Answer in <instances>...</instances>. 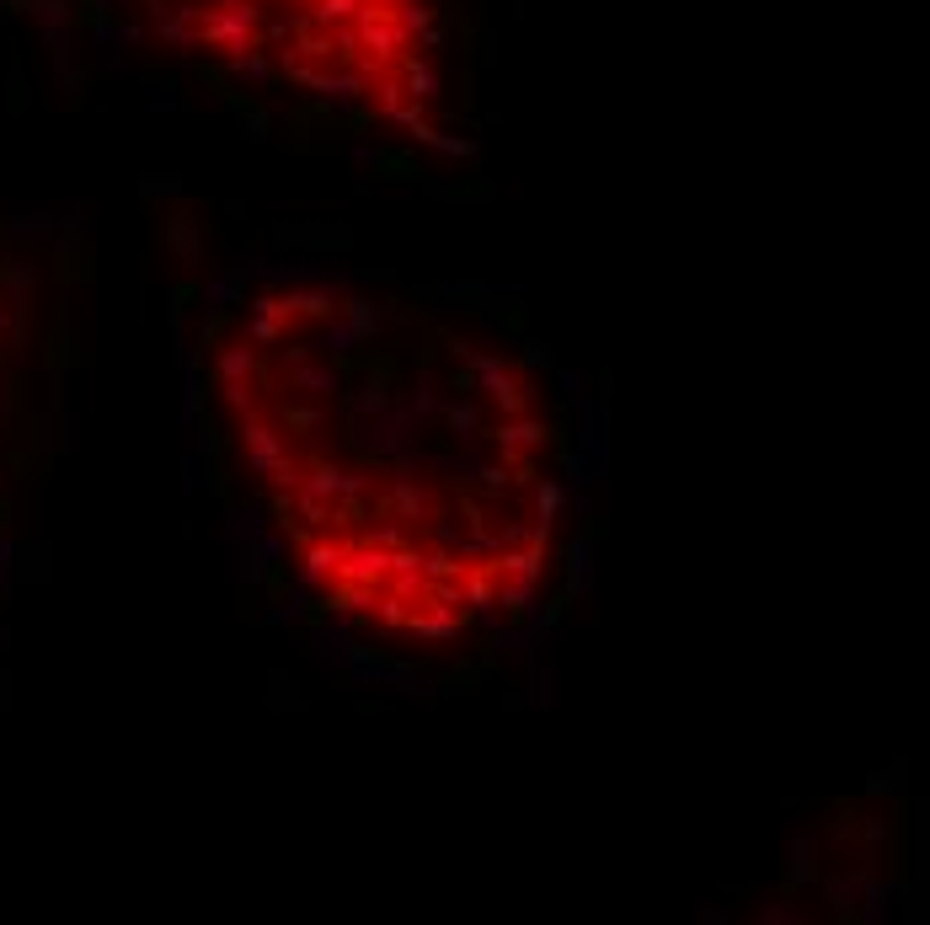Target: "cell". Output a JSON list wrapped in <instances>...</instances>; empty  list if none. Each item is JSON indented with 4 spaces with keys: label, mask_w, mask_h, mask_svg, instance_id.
Instances as JSON below:
<instances>
[{
    "label": "cell",
    "mask_w": 930,
    "mask_h": 925,
    "mask_svg": "<svg viewBox=\"0 0 930 925\" xmlns=\"http://www.w3.org/2000/svg\"><path fill=\"white\" fill-rule=\"evenodd\" d=\"M225 364L252 471L332 610L396 642L524 610L562 508V434L519 348L428 300L289 289Z\"/></svg>",
    "instance_id": "cell-1"
}]
</instances>
